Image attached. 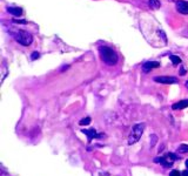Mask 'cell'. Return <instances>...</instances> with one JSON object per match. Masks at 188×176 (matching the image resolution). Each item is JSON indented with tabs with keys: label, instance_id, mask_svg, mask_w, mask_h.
<instances>
[{
	"label": "cell",
	"instance_id": "1",
	"mask_svg": "<svg viewBox=\"0 0 188 176\" xmlns=\"http://www.w3.org/2000/svg\"><path fill=\"white\" fill-rule=\"evenodd\" d=\"M99 53L102 59V61L108 63V65H115L118 62V54L114 49L109 48L107 46H100L99 47Z\"/></svg>",
	"mask_w": 188,
	"mask_h": 176
},
{
	"label": "cell",
	"instance_id": "2",
	"mask_svg": "<svg viewBox=\"0 0 188 176\" xmlns=\"http://www.w3.org/2000/svg\"><path fill=\"white\" fill-rule=\"evenodd\" d=\"M12 35H13L14 40L22 46H29L33 41V36L28 32L22 31V29H18L15 32H12Z\"/></svg>",
	"mask_w": 188,
	"mask_h": 176
},
{
	"label": "cell",
	"instance_id": "3",
	"mask_svg": "<svg viewBox=\"0 0 188 176\" xmlns=\"http://www.w3.org/2000/svg\"><path fill=\"white\" fill-rule=\"evenodd\" d=\"M143 130H145V124L143 123L134 124V127L132 128V132L129 134V137H128V144H134L140 140L143 134Z\"/></svg>",
	"mask_w": 188,
	"mask_h": 176
},
{
	"label": "cell",
	"instance_id": "4",
	"mask_svg": "<svg viewBox=\"0 0 188 176\" xmlns=\"http://www.w3.org/2000/svg\"><path fill=\"white\" fill-rule=\"evenodd\" d=\"M154 81L159 83H163V85H172V83H178L179 80L174 76H155Z\"/></svg>",
	"mask_w": 188,
	"mask_h": 176
},
{
	"label": "cell",
	"instance_id": "5",
	"mask_svg": "<svg viewBox=\"0 0 188 176\" xmlns=\"http://www.w3.org/2000/svg\"><path fill=\"white\" fill-rule=\"evenodd\" d=\"M81 133L85 134V135H87V140H88V142H91V141L93 140V139H95V137L99 139V137L102 136V134H98L94 128H93V129H82Z\"/></svg>",
	"mask_w": 188,
	"mask_h": 176
},
{
	"label": "cell",
	"instance_id": "6",
	"mask_svg": "<svg viewBox=\"0 0 188 176\" xmlns=\"http://www.w3.org/2000/svg\"><path fill=\"white\" fill-rule=\"evenodd\" d=\"M176 9L181 14H188V2L183 0L176 1Z\"/></svg>",
	"mask_w": 188,
	"mask_h": 176
},
{
	"label": "cell",
	"instance_id": "7",
	"mask_svg": "<svg viewBox=\"0 0 188 176\" xmlns=\"http://www.w3.org/2000/svg\"><path fill=\"white\" fill-rule=\"evenodd\" d=\"M160 66H161L160 62H158V61H147L143 63L142 69H143V72H149V70L154 69V68H159Z\"/></svg>",
	"mask_w": 188,
	"mask_h": 176
},
{
	"label": "cell",
	"instance_id": "8",
	"mask_svg": "<svg viewBox=\"0 0 188 176\" xmlns=\"http://www.w3.org/2000/svg\"><path fill=\"white\" fill-rule=\"evenodd\" d=\"M154 162H155V163H160V164H162L163 167H166V168H170L173 166V163L169 162L165 156H162V157H155L154 158Z\"/></svg>",
	"mask_w": 188,
	"mask_h": 176
},
{
	"label": "cell",
	"instance_id": "9",
	"mask_svg": "<svg viewBox=\"0 0 188 176\" xmlns=\"http://www.w3.org/2000/svg\"><path fill=\"white\" fill-rule=\"evenodd\" d=\"M7 12L11 13L12 15H14V17H20L22 14V8L21 7H13V6H11V7H7Z\"/></svg>",
	"mask_w": 188,
	"mask_h": 176
},
{
	"label": "cell",
	"instance_id": "10",
	"mask_svg": "<svg viewBox=\"0 0 188 176\" xmlns=\"http://www.w3.org/2000/svg\"><path fill=\"white\" fill-rule=\"evenodd\" d=\"M187 107H188V100H181V101H179V102H176V103H174V105L172 106V108L174 110L183 109V108H187Z\"/></svg>",
	"mask_w": 188,
	"mask_h": 176
},
{
	"label": "cell",
	"instance_id": "11",
	"mask_svg": "<svg viewBox=\"0 0 188 176\" xmlns=\"http://www.w3.org/2000/svg\"><path fill=\"white\" fill-rule=\"evenodd\" d=\"M148 5H149V7H151V8L158 9V8H160L161 2H160L159 0H148Z\"/></svg>",
	"mask_w": 188,
	"mask_h": 176
},
{
	"label": "cell",
	"instance_id": "12",
	"mask_svg": "<svg viewBox=\"0 0 188 176\" xmlns=\"http://www.w3.org/2000/svg\"><path fill=\"white\" fill-rule=\"evenodd\" d=\"M165 157L167 158V160H168L169 162H172V163H173L174 161H176V160H179V158H178V156H176L175 154H173V153H167V154L165 155Z\"/></svg>",
	"mask_w": 188,
	"mask_h": 176
},
{
	"label": "cell",
	"instance_id": "13",
	"mask_svg": "<svg viewBox=\"0 0 188 176\" xmlns=\"http://www.w3.org/2000/svg\"><path fill=\"white\" fill-rule=\"evenodd\" d=\"M169 59L173 65H179V63H181V59H180L178 55H170Z\"/></svg>",
	"mask_w": 188,
	"mask_h": 176
},
{
	"label": "cell",
	"instance_id": "14",
	"mask_svg": "<svg viewBox=\"0 0 188 176\" xmlns=\"http://www.w3.org/2000/svg\"><path fill=\"white\" fill-rule=\"evenodd\" d=\"M91 121H92V119H91V117H85V119L80 120L79 124H80V126H88V124L91 123Z\"/></svg>",
	"mask_w": 188,
	"mask_h": 176
},
{
	"label": "cell",
	"instance_id": "15",
	"mask_svg": "<svg viewBox=\"0 0 188 176\" xmlns=\"http://www.w3.org/2000/svg\"><path fill=\"white\" fill-rule=\"evenodd\" d=\"M180 153H187L188 151V144H180L179 148H178Z\"/></svg>",
	"mask_w": 188,
	"mask_h": 176
},
{
	"label": "cell",
	"instance_id": "16",
	"mask_svg": "<svg viewBox=\"0 0 188 176\" xmlns=\"http://www.w3.org/2000/svg\"><path fill=\"white\" fill-rule=\"evenodd\" d=\"M40 58V53L39 52H33L32 54H31V59L34 61V60H36V59H39Z\"/></svg>",
	"mask_w": 188,
	"mask_h": 176
},
{
	"label": "cell",
	"instance_id": "17",
	"mask_svg": "<svg viewBox=\"0 0 188 176\" xmlns=\"http://www.w3.org/2000/svg\"><path fill=\"white\" fill-rule=\"evenodd\" d=\"M169 176H182V175L180 174L179 170H172V171H170V174H169Z\"/></svg>",
	"mask_w": 188,
	"mask_h": 176
},
{
	"label": "cell",
	"instance_id": "18",
	"mask_svg": "<svg viewBox=\"0 0 188 176\" xmlns=\"http://www.w3.org/2000/svg\"><path fill=\"white\" fill-rule=\"evenodd\" d=\"M13 22H17V24H27L26 20H17V19H14Z\"/></svg>",
	"mask_w": 188,
	"mask_h": 176
},
{
	"label": "cell",
	"instance_id": "19",
	"mask_svg": "<svg viewBox=\"0 0 188 176\" xmlns=\"http://www.w3.org/2000/svg\"><path fill=\"white\" fill-rule=\"evenodd\" d=\"M152 143H151V147H153L154 144H155V142H156V136L155 135H152Z\"/></svg>",
	"mask_w": 188,
	"mask_h": 176
},
{
	"label": "cell",
	"instance_id": "20",
	"mask_svg": "<svg viewBox=\"0 0 188 176\" xmlns=\"http://www.w3.org/2000/svg\"><path fill=\"white\" fill-rule=\"evenodd\" d=\"M186 74V69L183 68V67H181V69H180V75H185Z\"/></svg>",
	"mask_w": 188,
	"mask_h": 176
},
{
	"label": "cell",
	"instance_id": "21",
	"mask_svg": "<svg viewBox=\"0 0 188 176\" xmlns=\"http://www.w3.org/2000/svg\"><path fill=\"white\" fill-rule=\"evenodd\" d=\"M181 175H182V176H188V169H186V170H183Z\"/></svg>",
	"mask_w": 188,
	"mask_h": 176
},
{
	"label": "cell",
	"instance_id": "22",
	"mask_svg": "<svg viewBox=\"0 0 188 176\" xmlns=\"http://www.w3.org/2000/svg\"><path fill=\"white\" fill-rule=\"evenodd\" d=\"M186 167H187V169H188V160H186Z\"/></svg>",
	"mask_w": 188,
	"mask_h": 176
},
{
	"label": "cell",
	"instance_id": "23",
	"mask_svg": "<svg viewBox=\"0 0 188 176\" xmlns=\"http://www.w3.org/2000/svg\"><path fill=\"white\" fill-rule=\"evenodd\" d=\"M186 87L188 88V80H187V81H186Z\"/></svg>",
	"mask_w": 188,
	"mask_h": 176
}]
</instances>
